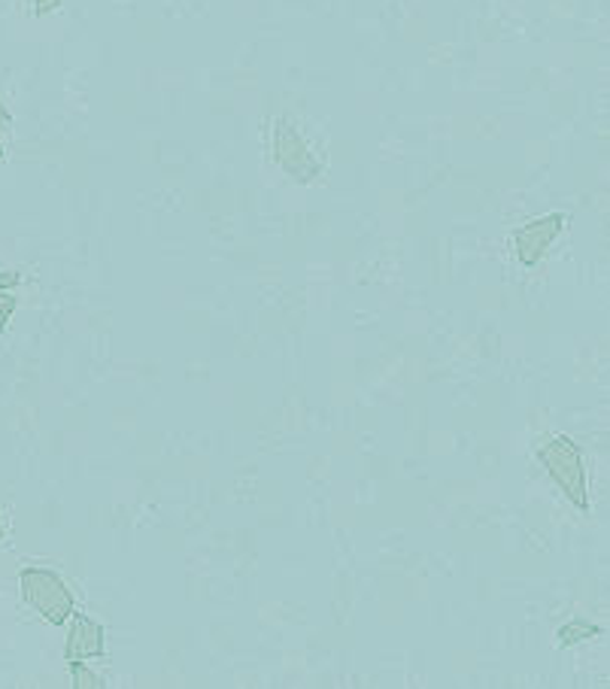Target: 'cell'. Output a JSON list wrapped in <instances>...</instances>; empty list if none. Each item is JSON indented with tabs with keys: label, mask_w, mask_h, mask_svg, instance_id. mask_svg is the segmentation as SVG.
Listing matches in <instances>:
<instances>
[{
	"label": "cell",
	"mask_w": 610,
	"mask_h": 689,
	"mask_svg": "<svg viewBox=\"0 0 610 689\" xmlns=\"http://www.w3.org/2000/svg\"><path fill=\"white\" fill-rule=\"evenodd\" d=\"M0 159H3V146H0Z\"/></svg>",
	"instance_id": "cell-12"
},
{
	"label": "cell",
	"mask_w": 610,
	"mask_h": 689,
	"mask_svg": "<svg viewBox=\"0 0 610 689\" xmlns=\"http://www.w3.org/2000/svg\"><path fill=\"white\" fill-rule=\"evenodd\" d=\"M538 459L553 477V483L562 489V495L580 514H589V493H587V465L577 440L568 435H556L538 449Z\"/></svg>",
	"instance_id": "cell-1"
},
{
	"label": "cell",
	"mask_w": 610,
	"mask_h": 689,
	"mask_svg": "<svg viewBox=\"0 0 610 689\" xmlns=\"http://www.w3.org/2000/svg\"><path fill=\"white\" fill-rule=\"evenodd\" d=\"M274 159L298 183H311L319 176V161L311 152V146L304 143L298 128L286 122V119H279L277 128H274Z\"/></svg>",
	"instance_id": "cell-3"
},
{
	"label": "cell",
	"mask_w": 610,
	"mask_h": 689,
	"mask_svg": "<svg viewBox=\"0 0 610 689\" xmlns=\"http://www.w3.org/2000/svg\"><path fill=\"white\" fill-rule=\"evenodd\" d=\"M10 119H12L10 110H7V107L0 104V125H10Z\"/></svg>",
	"instance_id": "cell-10"
},
{
	"label": "cell",
	"mask_w": 610,
	"mask_h": 689,
	"mask_svg": "<svg viewBox=\"0 0 610 689\" xmlns=\"http://www.w3.org/2000/svg\"><path fill=\"white\" fill-rule=\"evenodd\" d=\"M596 635H601V629H599V626H596V622L571 620V622H565L562 629L556 632V638H559V644H562V647H575V644L589 641V638H596Z\"/></svg>",
	"instance_id": "cell-7"
},
{
	"label": "cell",
	"mask_w": 610,
	"mask_h": 689,
	"mask_svg": "<svg viewBox=\"0 0 610 689\" xmlns=\"http://www.w3.org/2000/svg\"><path fill=\"white\" fill-rule=\"evenodd\" d=\"M70 635L64 644V659L68 662H85V659H104V626L80 610L70 614Z\"/></svg>",
	"instance_id": "cell-5"
},
{
	"label": "cell",
	"mask_w": 610,
	"mask_h": 689,
	"mask_svg": "<svg viewBox=\"0 0 610 689\" xmlns=\"http://www.w3.org/2000/svg\"><path fill=\"white\" fill-rule=\"evenodd\" d=\"M70 678H73V687L77 689H101L104 680L98 678L94 671L85 668V662H70Z\"/></svg>",
	"instance_id": "cell-8"
},
{
	"label": "cell",
	"mask_w": 610,
	"mask_h": 689,
	"mask_svg": "<svg viewBox=\"0 0 610 689\" xmlns=\"http://www.w3.org/2000/svg\"><path fill=\"white\" fill-rule=\"evenodd\" d=\"M565 216L562 213H550V216L535 219L529 225L514 231V246H517V259L522 267H538L541 259L550 253V246L556 243V237L562 234Z\"/></svg>",
	"instance_id": "cell-4"
},
{
	"label": "cell",
	"mask_w": 610,
	"mask_h": 689,
	"mask_svg": "<svg viewBox=\"0 0 610 689\" xmlns=\"http://www.w3.org/2000/svg\"><path fill=\"white\" fill-rule=\"evenodd\" d=\"M22 283V274L19 271H0V332L7 328V322L19 307V298L12 295V288Z\"/></svg>",
	"instance_id": "cell-6"
},
{
	"label": "cell",
	"mask_w": 610,
	"mask_h": 689,
	"mask_svg": "<svg viewBox=\"0 0 610 689\" xmlns=\"http://www.w3.org/2000/svg\"><path fill=\"white\" fill-rule=\"evenodd\" d=\"M3 535H7V529H3V517H0V540H3Z\"/></svg>",
	"instance_id": "cell-11"
},
{
	"label": "cell",
	"mask_w": 610,
	"mask_h": 689,
	"mask_svg": "<svg viewBox=\"0 0 610 689\" xmlns=\"http://www.w3.org/2000/svg\"><path fill=\"white\" fill-rule=\"evenodd\" d=\"M19 592H22L24 605L37 610L49 626H64L70 614L77 610V598L70 592V586L52 568H37V565L22 568Z\"/></svg>",
	"instance_id": "cell-2"
},
{
	"label": "cell",
	"mask_w": 610,
	"mask_h": 689,
	"mask_svg": "<svg viewBox=\"0 0 610 689\" xmlns=\"http://www.w3.org/2000/svg\"><path fill=\"white\" fill-rule=\"evenodd\" d=\"M58 3H61V0H34V12L37 16H47V12L58 10Z\"/></svg>",
	"instance_id": "cell-9"
}]
</instances>
